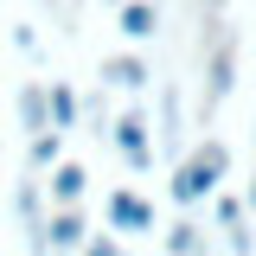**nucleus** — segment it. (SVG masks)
I'll use <instances>...</instances> for the list:
<instances>
[{
  "instance_id": "obj_12",
  "label": "nucleus",
  "mask_w": 256,
  "mask_h": 256,
  "mask_svg": "<svg viewBox=\"0 0 256 256\" xmlns=\"http://www.w3.org/2000/svg\"><path fill=\"white\" fill-rule=\"evenodd\" d=\"M64 160V134H38V141H26V166L32 173H52Z\"/></svg>"
},
{
  "instance_id": "obj_11",
  "label": "nucleus",
  "mask_w": 256,
  "mask_h": 256,
  "mask_svg": "<svg viewBox=\"0 0 256 256\" xmlns=\"http://www.w3.org/2000/svg\"><path fill=\"white\" fill-rule=\"evenodd\" d=\"M212 218H218L224 237H230V230H250V205H244L237 192H224V186H218V198H212Z\"/></svg>"
},
{
  "instance_id": "obj_10",
  "label": "nucleus",
  "mask_w": 256,
  "mask_h": 256,
  "mask_svg": "<svg viewBox=\"0 0 256 256\" xmlns=\"http://www.w3.org/2000/svg\"><path fill=\"white\" fill-rule=\"evenodd\" d=\"M45 102H52V134H70V128H77V116H84L77 90H70V84H45Z\"/></svg>"
},
{
  "instance_id": "obj_4",
  "label": "nucleus",
  "mask_w": 256,
  "mask_h": 256,
  "mask_svg": "<svg viewBox=\"0 0 256 256\" xmlns=\"http://www.w3.org/2000/svg\"><path fill=\"white\" fill-rule=\"evenodd\" d=\"M205 45H212V58H205V109H218L224 96H230V77H237V45L224 38L218 20L205 26Z\"/></svg>"
},
{
  "instance_id": "obj_14",
  "label": "nucleus",
  "mask_w": 256,
  "mask_h": 256,
  "mask_svg": "<svg viewBox=\"0 0 256 256\" xmlns=\"http://www.w3.org/2000/svg\"><path fill=\"white\" fill-rule=\"evenodd\" d=\"M160 148H180V90H160Z\"/></svg>"
},
{
  "instance_id": "obj_2",
  "label": "nucleus",
  "mask_w": 256,
  "mask_h": 256,
  "mask_svg": "<svg viewBox=\"0 0 256 256\" xmlns=\"http://www.w3.org/2000/svg\"><path fill=\"white\" fill-rule=\"evenodd\" d=\"M148 230H160L154 198H141L134 186H116L109 192V237H148Z\"/></svg>"
},
{
  "instance_id": "obj_5",
  "label": "nucleus",
  "mask_w": 256,
  "mask_h": 256,
  "mask_svg": "<svg viewBox=\"0 0 256 256\" xmlns=\"http://www.w3.org/2000/svg\"><path fill=\"white\" fill-rule=\"evenodd\" d=\"M45 192H52V205H58V212H84V192H90V166H84V160H58V166L45 173Z\"/></svg>"
},
{
  "instance_id": "obj_8",
  "label": "nucleus",
  "mask_w": 256,
  "mask_h": 256,
  "mask_svg": "<svg viewBox=\"0 0 256 256\" xmlns=\"http://www.w3.org/2000/svg\"><path fill=\"white\" fill-rule=\"evenodd\" d=\"M116 32H122L128 45H148L160 32V13H154V0H122L116 6Z\"/></svg>"
},
{
  "instance_id": "obj_1",
  "label": "nucleus",
  "mask_w": 256,
  "mask_h": 256,
  "mask_svg": "<svg viewBox=\"0 0 256 256\" xmlns=\"http://www.w3.org/2000/svg\"><path fill=\"white\" fill-rule=\"evenodd\" d=\"M230 173V154H224V141H198L192 154L173 160V173H166V198L186 212L198 198H218V180Z\"/></svg>"
},
{
  "instance_id": "obj_7",
  "label": "nucleus",
  "mask_w": 256,
  "mask_h": 256,
  "mask_svg": "<svg viewBox=\"0 0 256 256\" xmlns=\"http://www.w3.org/2000/svg\"><path fill=\"white\" fill-rule=\"evenodd\" d=\"M13 116H20V128H26V141L52 134V102H45V84H20V96H13Z\"/></svg>"
},
{
  "instance_id": "obj_18",
  "label": "nucleus",
  "mask_w": 256,
  "mask_h": 256,
  "mask_svg": "<svg viewBox=\"0 0 256 256\" xmlns=\"http://www.w3.org/2000/svg\"><path fill=\"white\" fill-rule=\"evenodd\" d=\"M244 205L256 212V166H250V186H244Z\"/></svg>"
},
{
  "instance_id": "obj_17",
  "label": "nucleus",
  "mask_w": 256,
  "mask_h": 256,
  "mask_svg": "<svg viewBox=\"0 0 256 256\" xmlns=\"http://www.w3.org/2000/svg\"><path fill=\"white\" fill-rule=\"evenodd\" d=\"M224 250H230V256H256V237H250V230H230Z\"/></svg>"
},
{
  "instance_id": "obj_19",
  "label": "nucleus",
  "mask_w": 256,
  "mask_h": 256,
  "mask_svg": "<svg viewBox=\"0 0 256 256\" xmlns=\"http://www.w3.org/2000/svg\"><path fill=\"white\" fill-rule=\"evenodd\" d=\"M205 6H212V13H218V6H224V0H205Z\"/></svg>"
},
{
  "instance_id": "obj_16",
  "label": "nucleus",
  "mask_w": 256,
  "mask_h": 256,
  "mask_svg": "<svg viewBox=\"0 0 256 256\" xmlns=\"http://www.w3.org/2000/svg\"><path fill=\"white\" fill-rule=\"evenodd\" d=\"M77 256H128V250H122V237H109V230H102V237H90Z\"/></svg>"
},
{
  "instance_id": "obj_15",
  "label": "nucleus",
  "mask_w": 256,
  "mask_h": 256,
  "mask_svg": "<svg viewBox=\"0 0 256 256\" xmlns=\"http://www.w3.org/2000/svg\"><path fill=\"white\" fill-rule=\"evenodd\" d=\"M84 116H90L96 134H109V122H116V116H109V96H84Z\"/></svg>"
},
{
  "instance_id": "obj_13",
  "label": "nucleus",
  "mask_w": 256,
  "mask_h": 256,
  "mask_svg": "<svg viewBox=\"0 0 256 256\" xmlns=\"http://www.w3.org/2000/svg\"><path fill=\"white\" fill-rule=\"evenodd\" d=\"M166 256H205V237H198V224H192V218L166 224Z\"/></svg>"
},
{
  "instance_id": "obj_3",
  "label": "nucleus",
  "mask_w": 256,
  "mask_h": 256,
  "mask_svg": "<svg viewBox=\"0 0 256 256\" xmlns=\"http://www.w3.org/2000/svg\"><path fill=\"white\" fill-rule=\"evenodd\" d=\"M109 148H116L134 173H148V166H154V134H148V116H141V109H122V116L109 122Z\"/></svg>"
},
{
  "instance_id": "obj_9",
  "label": "nucleus",
  "mask_w": 256,
  "mask_h": 256,
  "mask_svg": "<svg viewBox=\"0 0 256 256\" xmlns=\"http://www.w3.org/2000/svg\"><path fill=\"white\" fill-rule=\"evenodd\" d=\"M45 244H52V250H84V244H90V224H84V212H52V218H45Z\"/></svg>"
},
{
  "instance_id": "obj_6",
  "label": "nucleus",
  "mask_w": 256,
  "mask_h": 256,
  "mask_svg": "<svg viewBox=\"0 0 256 256\" xmlns=\"http://www.w3.org/2000/svg\"><path fill=\"white\" fill-rule=\"evenodd\" d=\"M148 58L141 52H116V58H102V90H128V96H141L148 90Z\"/></svg>"
}]
</instances>
